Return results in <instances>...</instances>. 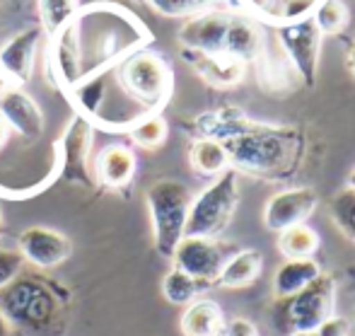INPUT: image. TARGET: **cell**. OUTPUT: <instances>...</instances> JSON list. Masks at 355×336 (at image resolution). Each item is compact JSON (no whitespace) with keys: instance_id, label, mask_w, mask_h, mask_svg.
Segmentation results:
<instances>
[{"instance_id":"6da1fadb","label":"cell","mask_w":355,"mask_h":336,"mask_svg":"<svg viewBox=\"0 0 355 336\" xmlns=\"http://www.w3.org/2000/svg\"><path fill=\"white\" fill-rule=\"evenodd\" d=\"M230 167L259 179H285L302 158V135L293 126L249 121L234 109L220 133Z\"/></svg>"},{"instance_id":"7a4b0ae2","label":"cell","mask_w":355,"mask_h":336,"mask_svg":"<svg viewBox=\"0 0 355 336\" xmlns=\"http://www.w3.org/2000/svg\"><path fill=\"white\" fill-rule=\"evenodd\" d=\"M75 32L83 56V80L119 66L150 39L148 29L121 8H87L83 15L78 12Z\"/></svg>"},{"instance_id":"3957f363","label":"cell","mask_w":355,"mask_h":336,"mask_svg":"<svg viewBox=\"0 0 355 336\" xmlns=\"http://www.w3.org/2000/svg\"><path fill=\"white\" fill-rule=\"evenodd\" d=\"M68 305V290L37 274H19L0 290V310L12 327L29 332H51L61 324Z\"/></svg>"},{"instance_id":"277c9868","label":"cell","mask_w":355,"mask_h":336,"mask_svg":"<svg viewBox=\"0 0 355 336\" xmlns=\"http://www.w3.org/2000/svg\"><path fill=\"white\" fill-rule=\"evenodd\" d=\"M112 73L116 85L123 90V94L141 109L145 117L159 114V109L172 97V68L155 51L141 49V51L123 58L119 66H114Z\"/></svg>"},{"instance_id":"5b68a950","label":"cell","mask_w":355,"mask_h":336,"mask_svg":"<svg viewBox=\"0 0 355 336\" xmlns=\"http://www.w3.org/2000/svg\"><path fill=\"white\" fill-rule=\"evenodd\" d=\"M334 305H336V278L322 274L300 293L290 298H276L273 324L281 336L317 332L329 317H334Z\"/></svg>"},{"instance_id":"8992f818","label":"cell","mask_w":355,"mask_h":336,"mask_svg":"<svg viewBox=\"0 0 355 336\" xmlns=\"http://www.w3.org/2000/svg\"><path fill=\"white\" fill-rule=\"evenodd\" d=\"M148 210L153 220L155 247L162 257L172 259L177 244L184 240L189 208H191V189L179 179H157L148 189Z\"/></svg>"},{"instance_id":"52a82bcc","label":"cell","mask_w":355,"mask_h":336,"mask_svg":"<svg viewBox=\"0 0 355 336\" xmlns=\"http://www.w3.org/2000/svg\"><path fill=\"white\" fill-rule=\"evenodd\" d=\"M239 205V172L232 167L213 179L211 187L193 196L189 208L184 237L218 240L232 223L234 210Z\"/></svg>"},{"instance_id":"ba28073f","label":"cell","mask_w":355,"mask_h":336,"mask_svg":"<svg viewBox=\"0 0 355 336\" xmlns=\"http://www.w3.org/2000/svg\"><path fill=\"white\" fill-rule=\"evenodd\" d=\"M273 32H276L278 47H281L288 63L293 66L295 75L307 87H314L319 73V61H322L324 34L314 24L312 15L300 19H290V22L273 24Z\"/></svg>"},{"instance_id":"9c48e42d","label":"cell","mask_w":355,"mask_h":336,"mask_svg":"<svg viewBox=\"0 0 355 336\" xmlns=\"http://www.w3.org/2000/svg\"><path fill=\"white\" fill-rule=\"evenodd\" d=\"M92 133L94 126L85 117L75 114L71 124L66 126L61 140L56 143L58 153V177L68 184L83 189L97 187V177L89 162V150H92Z\"/></svg>"},{"instance_id":"30bf717a","label":"cell","mask_w":355,"mask_h":336,"mask_svg":"<svg viewBox=\"0 0 355 336\" xmlns=\"http://www.w3.org/2000/svg\"><path fill=\"white\" fill-rule=\"evenodd\" d=\"M227 257H230L227 249L218 240L184 237L177 244V249H174L172 264L174 269L184 271V274L193 276V278L203 280V283H208L213 288L225 262H227Z\"/></svg>"},{"instance_id":"8fae6325","label":"cell","mask_w":355,"mask_h":336,"mask_svg":"<svg viewBox=\"0 0 355 336\" xmlns=\"http://www.w3.org/2000/svg\"><path fill=\"white\" fill-rule=\"evenodd\" d=\"M319 199L317 192L309 187H295L283 189V192L273 194L268 199L266 208H263V225L271 233H283V230L300 225L314 213Z\"/></svg>"},{"instance_id":"7c38bea8","label":"cell","mask_w":355,"mask_h":336,"mask_svg":"<svg viewBox=\"0 0 355 336\" xmlns=\"http://www.w3.org/2000/svg\"><path fill=\"white\" fill-rule=\"evenodd\" d=\"M71 240L44 225H32L19 235V254L37 269H53L71 257Z\"/></svg>"},{"instance_id":"4fadbf2b","label":"cell","mask_w":355,"mask_h":336,"mask_svg":"<svg viewBox=\"0 0 355 336\" xmlns=\"http://www.w3.org/2000/svg\"><path fill=\"white\" fill-rule=\"evenodd\" d=\"M230 12H218V10H208L196 17H189L179 29V42L189 51L198 53H225V37H227L230 27Z\"/></svg>"},{"instance_id":"5bb4252c","label":"cell","mask_w":355,"mask_h":336,"mask_svg":"<svg viewBox=\"0 0 355 336\" xmlns=\"http://www.w3.org/2000/svg\"><path fill=\"white\" fill-rule=\"evenodd\" d=\"M49 70L56 78L58 87L71 92L75 85L83 83V56H80V42L75 32V19L68 27L51 37L49 47Z\"/></svg>"},{"instance_id":"9a60e30c","label":"cell","mask_w":355,"mask_h":336,"mask_svg":"<svg viewBox=\"0 0 355 336\" xmlns=\"http://www.w3.org/2000/svg\"><path fill=\"white\" fill-rule=\"evenodd\" d=\"M39 39H42V29L29 27L17 32L15 37H10L0 47V73L8 75L17 87L32 80Z\"/></svg>"},{"instance_id":"2e32d148","label":"cell","mask_w":355,"mask_h":336,"mask_svg":"<svg viewBox=\"0 0 355 336\" xmlns=\"http://www.w3.org/2000/svg\"><path fill=\"white\" fill-rule=\"evenodd\" d=\"M0 119L10 126V131L19 133L27 140H37L44 133V114L39 104L24 92L22 87L12 85L0 97Z\"/></svg>"},{"instance_id":"e0dca14e","label":"cell","mask_w":355,"mask_h":336,"mask_svg":"<svg viewBox=\"0 0 355 336\" xmlns=\"http://www.w3.org/2000/svg\"><path fill=\"white\" fill-rule=\"evenodd\" d=\"M266 47L263 27L252 15H232L230 17L227 37H225V56L234 58L239 63L259 61Z\"/></svg>"},{"instance_id":"ac0fdd59","label":"cell","mask_w":355,"mask_h":336,"mask_svg":"<svg viewBox=\"0 0 355 336\" xmlns=\"http://www.w3.org/2000/svg\"><path fill=\"white\" fill-rule=\"evenodd\" d=\"M138 160L128 145L112 143L97 155L94 160V177L97 184H104L109 189H123L136 177Z\"/></svg>"},{"instance_id":"d6986e66","label":"cell","mask_w":355,"mask_h":336,"mask_svg":"<svg viewBox=\"0 0 355 336\" xmlns=\"http://www.w3.org/2000/svg\"><path fill=\"white\" fill-rule=\"evenodd\" d=\"M184 58L189 61V66L196 70L206 83L215 85V87H232V85L242 83L244 70L247 66L234 58L225 56V53H218V56H211V53H198V51H189L184 49Z\"/></svg>"},{"instance_id":"ffe728a7","label":"cell","mask_w":355,"mask_h":336,"mask_svg":"<svg viewBox=\"0 0 355 336\" xmlns=\"http://www.w3.org/2000/svg\"><path fill=\"white\" fill-rule=\"evenodd\" d=\"M225 324L227 319L215 300L196 298L191 305H187L179 327H182L184 336H223Z\"/></svg>"},{"instance_id":"44dd1931","label":"cell","mask_w":355,"mask_h":336,"mask_svg":"<svg viewBox=\"0 0 355 336\" xmlns=\"http://www.w3.org/2000/svg\"><path fill=\"white\" fill-rule=\"evenodd\" d=\"M324 271L317 264V259H285L273 276V293L276 298H290V295L304 290L309 283L322 276Z\"/></svg>"},{"instance_id":"7402d4cb","label":"cell","mask_w":355,"mask_h":336,"mask_svg":"<svg viewBox=\"0 0 355 336\" xmlns=\"http://www.w3.org/2000/svg\"><path fill=\"white\" fill-rule=\"evenodd\" d=\"M261 264H263L261 254L257 249H239V252L227 257L215 285H223V288H244V285L257 280V276L261 274Z\"/></svg>"},{"instance_id":"603a6c76","label":"cell","mask_w":355,"mask_h":336,"mask_svg":"<svg viewBox=\"0 0 355 336\" xmlns=\"http://www.w3.org/2000/svg\"><path fill=\"white\" fill-rule=\"evenodd\" d=\"M189 160H191V167L196 169L203 177H220L223 172L230 169V160L225 153L223 143L213 138H196L189 150Z\"/></svg>"},{"instance_id":"cb8c5ba5","label":"cell","mask_w":355,"mask_h":336,"mask_svg":"<svg viewBox=\"0 0 355 336\" xmlns=\"http://www.w3.org/2000/svg\"><path fill=\"white\" fill-rule=\"evenodd\" d=\"M319 249V235L307 223L278 233V252L288 259H312Z\"/></svg>"},{"instance_id":"d4e9b609","label":"cell","mask_w":355,"mask_h":336,"mask_svg":"<svg viewBox=\"0 0 355 336\" xmlns=\"http://www.w3.org/2000/svg\"><path fill=\"white\" fill-rule=\"evenodd\" d=\"M208 288H211L208 283H203V280L193 278V276L184 274V271L174 267L167 271V276L162 280V295L172 305H191Z\"/></svg>"},{"instance_id":"484cf974","label":"cell","mask_w":355,"mask_h":336,"mask_svg":"<svg viewBox=\"0 0 355 336\" xmlns=\"http://www.w3.org/2000/svg\"><path fill=\"white\" fill-rule=\"evenodd\" d=\"M312 19L324 37H336V34L346 32L348 22H351V12H348V5L343 0H319Z\"/></svg>"},{"instance_id":"4316f807","label":"cell","mask_w":355,"mask_h":336,"mask_svg":"<svg viewBox=\"0 0 355 336\" xmlns=\"http://www.w3.org/2000/svg\"><path fill=\"white\" fill-rule=\"evenodd\" d=\"M78 0H39V17H42V27L49 37H53L63 27H68L78 17Z\"/></svg>"},{"instance_id":"83f0119b","label":"cell","mask_w":355,"mask_h":336,"mask_svg":"<svg viewBox=\"0 0 355 336\" xmlns=\"http://www.w3.org/2000/svg\"><path fill=\"white\" fill-rule=\"evenodd\" d=\"M169 126L159 114H153V117H145L138 124H133L128 128V135L133 138V143L141 145L145 150H155L167 140Z\"/></svg>"},{"instance_id":"f1b7e54d","label":"cell","mask_w":355,"mask_h":336,"mask_svg":"<svg viewBox=\"0 0 355 336\" xmlns=\"http://www.w3.org/2000/svg\"><path fill=\"white\" fill-rule=\"evenodd\" d=\"M329 213H331L336 228L341 230L351 242H355V192L351 187H343L341 192L331 199Z\"/></svg>"},{"instance_id":"f546056e","label":"cell","mask_w":355,"mask_h":336,"mask_svg":"<svg viewBox=\"0 0 355 336\" xmlns=\"http://www.w3.org/2000/svg\"><path fill=\"white\" fill-rule=\"evenodd\" d=\"M150 8L155 10L162 17H196V15H203L208 10H213V5L218 0H148Z\"/></svg>"},{"instance_id":"4dcf8cb0","label":"cell","mask_w":355,"mask_h":336,"mask_svg":"<svg viewBox=\"0 0 355 336\" xmlns=\"http://www.w3.org/2000/svg\"><path fill=\"white\" fill-rule=\"evenodd\" d=\"M24 257L15 249H0V290L8 288L24 271Z\"/></svg>"},{"instance_id":"1f68e13d","label":"cell","mask_w":355,"mask_h":336,"mask_svg":"<svg viewBox=\"0 0 355 336\" xmlns=\"http://www.w3.org/2000/svg\"><path fill=\"white\" fill-rule=\"evenodd\" d=\"M283 3L285 0H242L239 8L252 15H259V17L266 19V22L278 24L283 17Z\"/></svg>"},{"instance_id":"d6a6232c","label":"cell","mask_w":355,"mask_h":336,"mask_svg":"<svg viewBox=\"0 0 355 336\" xmlns=\"http://www.w3.org/2000/svg\"><path fill=\"white\" fill-rule=\"evenodd\" d=\"M314 334L317 336H348L351 334V322H348L346 317L334 314V317H329Z\"/></svg>"},{"instance_id":"836d02e7","label":"cell","mask_w":355,"mask_h":336,"mask_svg":"<svg viewBox=\"0 0 355 336\" xmlns=\"http://www.w3.org/2000/svg\"><path fill=\"white\" fill-rule=\"evenodd\" d=\"M223 336H259V332L249 319L232 317V319H227V324H225Z\"/></svg>"},{"instance_id":"e575fe53","label":"cell","mask_w":355,"mask_h":336,"mask_svg":"<svg viewBox=\"0 0 355 336\" xmlns=\"http://www.w3.org/2000/svg\"><path fill=\"white\" fill-rule=\"evenodd\" d=\"M15 334V329H12V324H10V319L3 314V310H0V336H12Z\"/></svg>"},{"instance_id":"d590c367","label":"cell","mask_w":355,"mask_h":336,"mask_svg":"<svg viewBox=\"0 0 355 336\" xmlns=\"http://www.w3.org/2000/svg\"><path fill=\"white\" fill-rule=\"evenodd\" d=\"M10 133H12V131H10V126L3 121V119H0V150L5 148V143H8V138H10Z\"/></svg>"},{"instance_id":"8d00e7d4","label":"cell","mask_w":355,"mask_h":336,"mask_svg":"<svg viewBox=\"0 0 355 336\" xmlns=\"http://www.w3.org/2000/svg\"><path fill=\"white\" fill-rule=\"evenodd\" d=\"M12 85H15V83L8 78V75H3V73H0V97H3V94L8 92V90L12 87Z\"/></svg>"},{"instance_id":"74e56055","label":"cell","mask_w":355,"mask_h":336,"mask_svg":"<svg viewBox=\"0 0 355 336\" xmlns=\"http://www.w3.org/2000/svg\"><path fill=\"white\" fill-rule=\"evenodd\" d=\"M348 66H351L353 75H355V42H353V47H351V51H348Z\"/></svg>"},{"instance_id":"f35d334b","label":"cell","mask_w":355,"mask_h":336,"mask_svg":"<svg viewBox=\"0 0 355 336\" xmlns=\"http://www.w3.org/2000/svg\"><path fill=\"white\" fill-rule=\"evenodd\" d=\"M348 187H351L353 192H355V169H353V172H351V177H348Z\"/></svg>"},{"instance_id":"ab89813d","label":"cell","mask_w":355,"mask_h":336,"mask_svg":"<svg viewBox=\"0 0 355 336\" xmlns=\"http://www.w3.org/2000/svg\"><path fill=\"white\" fill-rule=\"evenodd\" d=\"M0 233H3V208H0Z\"/></svg>"},{"instance_id":"60d3db41","label":"cell","mask_w":355,"mask_h":336,"mask_svg":"<svg viewBox=\"0 0 355 336\" xmlns=\"http://www.w3.org/2000/svg\"><path fill=\"white\" fill-rule=\"evenodd\" d=\"M293 336H317L314 332H309V334H293Z\"/></svg>"}]
</instances>
